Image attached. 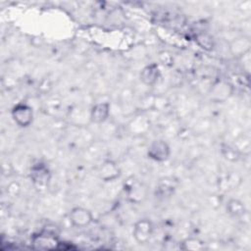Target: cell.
Instances as JSON below:
<instances>
[{"label":"cell","instance_id":"obj_1","mask_svg":"<svg viewBox=\"0 0 251 251\" xmlns=\"http://www.w3.org/2000/svg\"><path fill=\"white\" fill-rule=\"evenodd\" d=\"M29 176L34 187L38 191H42L48 187L51 178V173L45 164L38 162L31 167Z\"/></svg>","mask_w":251,"mask_h":251},{"label":"cell","instance_id":"obj_2","mask_svg":"<svg viewBox=\"0 0 251 251\" xmlns=\"http://www.w3.org/2000/svg\"><path fill=\"white\" fill-rule=\"evenodd\" d=\"M11 116L19 126L27 127L33 121V110L25 103H18L12 108Z\"/></svg>","mask_w":251,"mask_h":251},{"label":"cell","instance_id":"obj_3","mask_svg":"<svg viewBox=\"0 0 251 251\" xmlns=\"http://www.w3.org/2000/svg\"><path fill=\"white\" fill-rule=\"evenodd\" d=\"M170 155L171 148L165 140H154L148 146L147 156L155 162H165L170 158Z\"/></svg>","mask_w":251,"mask_h":251},{"label":"cell","instance_id":"obj_4","mask_svg":"<svg viewBox=\"0 0 251 251\" xmlns=\"http://www.w3.org/2000/svg\"><path fill=\"white\" fill-rule=\"evenodd\" d=\"M153 229V224L149 219H141L134 224L132 235L136 242L139 244H145L151 239Z\"/></svg>","mask_w":251,"mask_h":251},{"label":"cell","instance_id":"obj_5","mask_svg":"<svg viewBox=\"0 0 251 251\" xmlns=\"http://www.w3.org/2000/svg\"><path fill=\"white\" fill-rule=\"evenodd\" d=\"M69 220L75 227L83 228L92 223L93 216L91 211L86 208L75 207L69 213Z\"/></svg>","mask_w":251,"mask_h":251},{"label":"cell","instance_id":"obj_6","mask_svg":"<svg viewBox=\"0 0 251 251\" xmlns=\"http://www.w3.org/2000/svg\"><path fill=\"white\" fill-rule=\"evenodd\" d=\"M31 244L35 249L53 250L60 248L61 241L52 233L40 232L31 237Z\"/></svg>","mask_w":251,"mask_h":251},{"label":"cell","instance_id":"obj_7","mask_svg":"<svg viewBox=\"0 0 251 251\" xmlns=\"http://www.w3.org/2000/svg\"><path fill=\"white\" fill-rule=\"evenodd\" d=\"M228 49L230 54L237 59L242 58L243 56L250 53L251 50V40L246 35H241L233 38L229 44Z\"/></svg>","mask_w":251,"mask_h":251},{"label":"cell","instance_id":"obj_8","mask_svg":"<svg viewBox=\"0 0 251 251\" xmlns=\"http://www.w3.org/2000/svg\"><path fill=\"white\" fill-rule=\"evenodd\" d=\"M233 92L232 85L227 81L220 80L213 84L210 89L209 95L211 100L215 102H224L228 99Z\"/></svg>","mask_w":251,"mask_h":251},{"label":"cell","instance_id":"obj_9","mask_svg":"<svg viewBox=\"0 0 251 251\" xmlns=\"http://www.w3.org/2000/svg\"><path fill=\"white\" fill-rule=\"evenodd\" d=\"M97 174L103 181H111L120 176L121 170L113 160H105L99 166Z\"/></svg>","mask_w":251,"mask_h":251},{"label":"cell","instance_id":"obj_10","mask_svg":"<svg viewBox=\"0 0 251 251\" xmlns=\"http://www.w3.org/2000/svg\"><path fill=\"white\" fill-rule=\"evenodd\" d=\"M110 116V103L99 102L92 106L89 113V119L93 124H103Z\"/></svg>","mask_w":251,"mask_h":251},{"label":"cell","instance_id":"obj_11","mask_svg":"<svg viewBox=\"0 0 251 251\" xmlns=\"http://www.w3.org/2000/svg\"><path fill=\"white\" fill-rule=\"evenodd\" d=\"M160 77V69L156 63L149 64L145 66L139 75L140 81L147 86L154 85Z\"/></svg>","mask_w":251,"mask_h":251},{"label":"cell","instance_id":"obj_12","mask_svg":"<svg viewBox=\"0 0 251 251\" xmlns=\"http://www.w3.org/2000/svg\"><path fill=\"white\" fill-rule=\"evenodd\" d=\"M226 211L230 216L237 218L243 216L246 213V208L242 201L231 198L226 203Z\"/></svg>","mask_w":251,"mask_h":251},{"label":"cell","instance_id":"obj_13","mask_svg":"<svg viewBox=\"0 0 251 251\" xmlns=\"http://www.w3.org/2000/svg\"><path fill=\"white\" fill-rule=\"evenodd\" d=\"M179 248L182 250H191V251H200L206 248L204 241L197 237H188L182 240L179 244Z\"/></svg>","mask_w":251,"mask_h":251},{"label":"cell","instance_id":"obj_14","mask_svg":"<svg viewBox=\"0 0 251 251\" xmlns=\"http://www.w3.org/2000/svg\"><path fill=\"white\" fill-rule=\"evenodd\" d=\"M196 42L197 44L206 51H211L215 47V40L213 36L206 32H201L196 35Z\"/></svg>","mask_w":251,"mask_h":251},{"label":"cell","instance_id":"obj_15","mask_svg":"<svg viewBox=\"0 0 251 251\" xmlns=\"http://www.w3.org/2000/svg\"><path fill=\"white\" fill-rule=\"evenodd\" d=\"M164 180L165 181H161L157 189H158V192L161 194V196L169 197L172 193H174L175 186L173 185V183H171L170 180L168 179H164Z\"/></svg>","mask_w":251,"mask_h":251},{"label":"cell","instance_id":"obj_16","mask_svg":"<svg viewBox=\"0 0 251 251\" xmlns=\"http://www.w3.org/2000/svg\"><path fill=\"white\" fill-rule=\"evenodd\" d=\"M222 151L225 158L228 159L229 161H236L240 156V153L234 147H231L228 145H223Z\"/></svg>","mask_w":251,"mask_h":251}]
</instances>
